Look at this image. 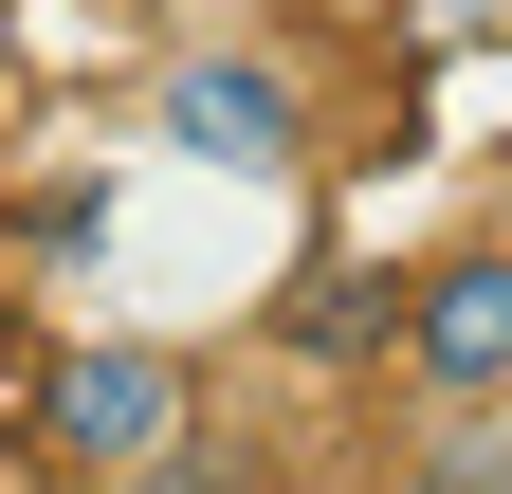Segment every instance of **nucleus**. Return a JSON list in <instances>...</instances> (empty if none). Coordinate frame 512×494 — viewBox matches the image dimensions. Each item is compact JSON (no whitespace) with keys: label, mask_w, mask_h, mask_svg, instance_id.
<instances>
[{"label":"nucleus","mask_w":512,"mask_h":494,"mask_svg":"<svg viewBox=\"0 0 512 494\" xmlns=\"http://www.w3.org/2000/svg\"><path fill=\"white\" fill-rule=\"evenodd\" d=\"M403 366H421L439 403H494L512 385V257H439L421 312H403Z\"/></svg>","instance_id":"nucleus-3"},{"label":"nucleus","mask_w":512,"mask_h":494,"mask_svg":"<svg viewBox=\"0 0 512 494\" xmlns=\"http://www.w3.org/2000/svg\"><path fill=\"white\" fill-rule=\"evenodd\" d=\"M147 129H165L183 165H220V183H293V165H311V74L256 55V37H202V55H165Z\"/></svg>","instance_id":"nucleus-1"},{"label":"nucleus","mask_w":512,"mask_h":494,"mask_svg":"<svg viewBox=\"0 0 512 494\" xmlns=\"http://www.w3.org/2000/svg\"><path fill=\"white\" fill-rule=\"evenodd\" d=\"M183 421H202V385H183V348H74V366H55V458H92V476L165 458Z\"/></svg>","instance_id":"nucleus-2"}]
</instances>
